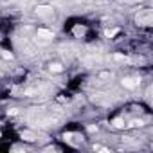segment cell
<instances>
[{"label": "cell", "mask_w": 153, "mask_h": 153, "mask_svg": "<svg viewBox=\"0 0 153 153\" xmlns=\"http://www.w3.org/2000/svg\"><path fill=\"white\" fill-rule=\"evenodd\" d=\"M135 20H137V24L139 25H151V22H153V13H151V9H142L137 16H135Z\"/></svg>", "instance_id": "6da1fadb"}, {"label": "cell", "mask_w": 153, "mask_h": 153, "mask_svg": "<svg viewBox=\"0 0 153 153\" xmlns=\"http://www.w3.org/2000/svg\"><path fill=\"white\" fill-rule=\"evenodd\" d=\"M36 15L42 18H52L54 16V9L51 6H38L36 7Z\"/></svg>", "instance_id": "7a4b0ae2"}, {"label": "cell", "mask_w": 153, "mask_h": 153, "mask_svg": "<svg viewBox=\"0 0 153 153\" xmlns=\"http://www.w3.org/2000/svg\"><path fill=\"white\" fill-rule=\"evenodd\" d=\"M36 36H38L40 40H43V42H51V40L54 38V34H52V31H49V29H38V33H36Z\"/></svg>", "instance_id": "3957f363"}, {"label": "cell", "mask_w": 153, "mask_h": 153, "mask_svg": "<svg viewBox=\"0 0 153 153\" xmlns=\"http://www.w3.org/2000/svg\"><path fill=\"white\" fill-rule=\"evenodd\" d=\"M121 83H123V87H124V88H130V90H131V88L139 87V83H140V81H139V79H135V78H124Z\"/></svg>", "instance_id": "277c9868"}, {"label": "cell", "mask_w": 153, "mask_h": 153, "mask_svg": "<svg viewBox=\"0 0 153 153\" xmlns=\"http://www.w3.org/2000/svg\"><path fill=\"white\" fill-rule=\"evenodd\" d=\"M22 139H24V140H29V142H33V140H36V133H33V131L25 130V131H22Z\"/></svg>", "instance_id": "5b68a950"}, {"label": "cell", "mask_w": 153, "mask_h": 153, "mask_svg": "<svg viewBox=\"0 0 153 153\" xmlns=\"http://www.w3.org/2000/svg\"><path fill=\"white\" fill-rule=\"evenodd\" d=\"M49 70H51V72H61V70H63V65H61V63H51V65H49Z\"/></svg>", "instance_id": "8992f818"}, {"label": "cell", "mask_w": 153, "mask_h": 153, "mask_svg": "<svg viewBox=\"0 0 153 153\" xmlns=\"http://www.w3.org/2000/svg\"><path fill=\"white\" fill-rule=\"evenodd\" d=\"M112 124H114V128H124V126H126V124H124V119H121V117L114 119V121H112Z\"/></svg>", "instance_id": "52a82bcc"}, {"label": "cell", "mask_w": 153, "mask_h": 153, "mask_svg": "<svg viewBox=\"0 0 153 153\" xmlns=\"http://www.w3.org/2000/svg\"><path fill=\"white\" fill-rule=\"evenodd\" d=\"M142 124H144V123H142L140 119H133V121L130 123V126H131V128H140Z\"/></svg>", "instance_id": "ba28073f"}, {"label": "cell", "mask_w": 153, "mask_h": 153, "mask_svg": "<svg viewBox=\"0 0 153 153\" xmlns=\"http://www.w3.org/2000/svg\"><path fill=\"white\" fill-rule=\"evenodd\" d=\"M74 34H76V36H83V34H85V27H79V25L74 27Z\"/></svg>", "instance_id": "9c48e42d"}, {"label": "cell", "mask_w": 153, "mask_h": 153, "mask_svg": "<svg viewBox=\"0 0 153 153\" xmlns=\"http://www.w3.org/2000/svg\"><path fill=\"white\" fill-rule=\"evenodd\" d=\"M117 33H119V31H117V29H106V33H105V34H106V36H108V38H112V36H115V34H117Z\"/></svg>", "instance_id": "30bf717a"}, {"label": "cell", "mask_w": 153, "mask_h": 153, "mask_svg": "<svg viewBox=\"0 0 153 153\" xmlns=\"http://www.w3.org/2000/svg\"><path fill=\"white\" fill-rule=\"evenodd\" d=\"M114 59H115V61H128V58H126V56H123V54H115V56H114Z\"/></svg>", "instance_id": "8fae6325"}, {"label": "cell", "mask_w": 153, "mask_h": 153, "mask_svg": "<svg viewBox=\"0 0 153 153\" xmlns=\"http://www.w3.org/2000/svg\"><path fill=\"white\" fill-rule=\"evenodd\" d=\"M2 58H6V59H13V54L7 52V51H2Z\"/></svg>", "instance_id": "7c38bea8"}, {"label": "cell", "mask_w": 153, "mask_h": 153, "mask_svg": "<svg viewBox=\"0 0 153 153\" xmlns=\"http://www.w3.org/2000/svg\"><path fill=\"white\" fill-rule=\"evenodd\" d=\"M94 149H96V151H108L106 148H103V146H99V144H96V146H94Z\"/></svg>", "instance_id": "4fadbf2b"}, {"label": "cell", "mask_w": 153, "mask_h": 153, "mask_svg": "<svg viewBox=\"0 0 153 153\" xmlns=\"http://www.w3.org/2000/svg\"><path fill=\"white\" fill-rule=\"evenodd\" d=\"M9 114H11V115H16V114H18V110H16V108H13V110H9Z\"/></svg>", "instance_id": "5bb4252c"}, {"label": "cell", "mask_w": 153, "mask_h": 153, "mask_svg": "<svg viewBox=\"0 0 153 153\" xmlns=\"http://www.w3.org/2000/svg\"><path fill=\"white\" fill-rule=\"evenodd\" d=\"M0 137H2V133H0Z\"/></svg>", "instance_id": "9a60e30c"}]
</instances>
